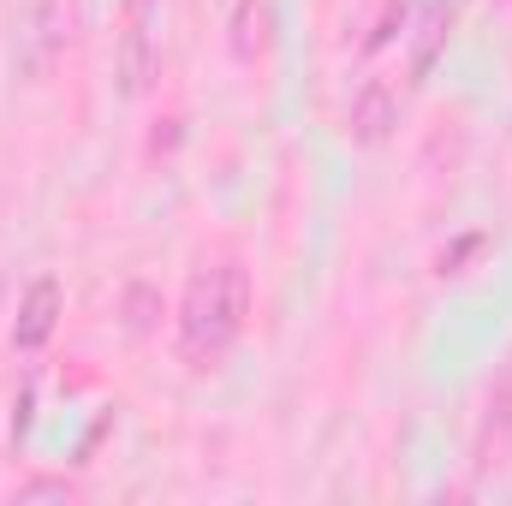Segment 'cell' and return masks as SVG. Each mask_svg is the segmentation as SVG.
Here are the masks:
<instances>
[{
	"instance_id": "ba28073f",
	"label": "cell",
	"mask_w": 512,
	"mask_h": 506,
	"mask_svg": "<svg viewBox=\"0 0 512 506\" xmlns=\"http://www.w3.org/2000/svg\"><path fill=\"white\" fill-rule=\"evenodd\" d=\"M447 30H453V6L447 0H429L423 6V24H417V48H411V84H423L447 48Z\"/></svg>"
},
{
	"instance_id": "8992f818",
	"label": "cell",
	"mask_w": 512,
	"mask_h": 506,
	"mask_svg": "<svg viewBox=\"0 0 512 506\" xmlns=\"http://www.w3.org/2000/svg\"><path fill=\"white\" fill-rule=\"evenodd\" d=\"M507 453H512V370L489 393V411H483V429H477V471L507 465Z\"/></svg>"
},
{
	"instance_id": "9c48e42d",
	"label": "cell",
	"mask_w": 512,
	"mask_h": 506,
	"mask_svg": "<svg viewBox=\"0 0 512 506\" xmlns=\"http://www.w3.org/2000/svg\"><path fill=\"white\" fill-rule=\"evenodd\" d=\"M155 316H161V298H155L149 286H126V328L131 334H149Z\"/></svg>"
},
{
	"instance_id": "30bf717a",
	"label": "cell",
	"mask_w": 512,
	"mask_h": 506,
	"mask_svg": "<svg viewBox=\"0 0 512 506\" xmlns=\"http://www.w3.org/2000/svg\"><path fill=\"white\" fill-rule=\"evenodd\" d=\"M405 18H411V0H387V12L376 18V30H370V42H364V48H370V54H376V48H387V42L405 30Z\"/></svg>"
},
{
	"instance_id": "6da1fadb",
	"label": "cell",
	"mask_w": 512,
	"mask_h": 506,
	"mask_svg": "<svg viewBox=\"0 0 512 506\" xmlns=\"http://www.w3.org/2000/svg\"><path fill=\"white\" fill-rule=\"evenodd\" d=\"M245 316H251V268L233 256L203 262L179 298V358L191 370H215L245 334Z\"/></svg>"
},
{
	"instance_id": "52a82bcc",
	"label": "cell",
	"mask_w": 512,
	"mask_h": 506,
	"mask_svg": "<svg viewBox=\"0 0 512 506\" xmlns=\"http://www.w3.org/2000/svg\"><path fill=\"white\" fill-rule=\"evenodd\" d=\"M72 36V0H42L30 18V72H48Z\"/></svg>"
},
{
	"instance_id": "8fae6325",
	"label": "cell",
	"mask_w": 512,
	"mask_h": 506,
	"mask_svg": "<svg viewBox=\"0 0 512 506\" xmlns=\"http://www.w3.org/2000/svg\"><path fill=\"white\" fill-rule=\"evenodd\" d=\"M18 501H72V483L66 477H30V483H18Z\"/></svg>"
},
{
	"instance_id": "5bb4252c",
	"label": "cell",
	"mask_w": 512,
	"mask_h": 506,
	"mask_svg": "<svg viewBox=\"0 0 512 506\" xmlns=\"http://www.w3.org/2000/svg\"><path fill=\"white\" fill-rule=\"evenodd\" d=\"M173 143H179V120H167V131H155V137H149V149H155V155H161V149H173Z\"/></svg>"
},
{
	"instance_id": "5b68a950",
	"label": "cell",
	"mask_w": 512,
	"mask_h": 506,
	"mask_svg": "<svg viewBox=\"0 0 512 506\" xmlns=\"http://www.w3.org/2000/svg\"><path fill=\"white\" fill-rule=\"evenodd\" d=\"M227 48H233V60H239V66L268 60V48H274V6H268V0H239V6H233Z\"/></svg>"
},
{
	"instance_id": "7c38bea8",
	"label": "cell",
	"mask_w": 512,
	"mask_h": 506,
	"mask_svg": "<svg viewBox=\"0 0 512 506\" xmlns=\"http://www.w3.org/2000/svg\"><path fill=\"white\" fill-rule=\"evenodd\" d=\"M477 251H483V233H471V239H459V245H447L435 268H441V274H465V262H471Z\"/></svg>"
},
{
	"instance_id": "277c9868",
	"label": "cell",
	"mask_w": 512,
	"mask_h": 506,
	"mask_svg": "<svg viewBox=\"0 0 512 506\" xmlns=\"http://www.w3.org/2000/svg\"><path fill=\"white\" fill-rule=\"evenodd\" d=\"M393 126H399V96H393V84H382V78H370L364 90H358V102H352V120H346V131H352V143H387L393 137Z\"/></svg>"
},
{
	"instance_id": "3957f363",
	"label": "cell",
	"mask_w": 512,
	"mask_h": 506,
	"mask_svg": "<svg viewBox=\"0 0 512 506\" xmlns=\"http://www.w3.org/2000/svg\"><path fill=\"white\" fill-rule=\"evenodd\" d=\"M155 6L126 0V36H120V96H143L155 78V36H149Z\"/></svg>"
},
{
	"instance_id": "7a4b0ae2",
	"label": "cell",
	"mask_w": 512,
	"mask_h": 506,
	"mask_svg": "<svg viewBox=\"0 0 512 506\" xmlns=\"http://www.w3.org/2000/svg\"><path fill=\"white\" fill-rule=\"evenodd\" d=\"M60 310H66L60 280H54V274H36V280L24 286V298H18V316H12V346H18V352H42V346L54 340V328H60Z\"/></svg>"
},
{
	"instance_id": "4fadbf2b",
	"label": "cell",
	"mask_w": 512,
	"mask_h": 506,
	"mask_svg": "<svg viewBox=\"0 0 512 506\" xmlns=\"http://www.w3.org/2000/svg\"><path fill=\"white\" fill-rule=\"evenodd\" d=\"M24 435H30V387L12 399V441H24Z\"/></svg>"
}]
</instances>
